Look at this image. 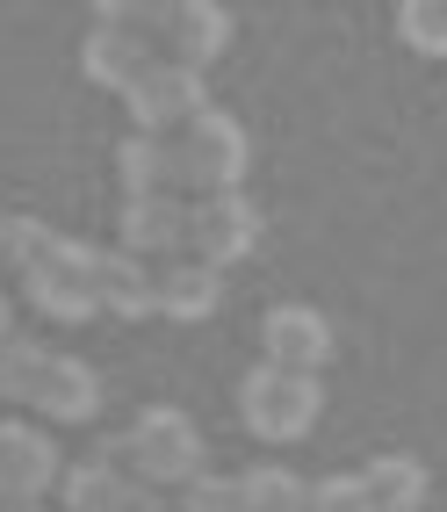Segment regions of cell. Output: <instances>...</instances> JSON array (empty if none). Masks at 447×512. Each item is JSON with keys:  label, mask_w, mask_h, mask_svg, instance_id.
I'll return each instance as SVG.
<instances>
[{"label": "cell", "mask_w": 447, "mask_h": 512, "mask_svg": "<svg viewBox=\"0 0 447 512\" xmlns=\"http://www.w3.org/2000/svg\"><path fill=\"white\" fill-rule=\"evenodd\" d=\"M94 282H101V253L80 246V238H58L51 260L22 275V303H29L44 325H87V318H101Z\"/></svg>", "instance_id": "obj_4"}, {"label": "cell", "mask_w": 447, "mask_h": 512, "mask_svg": "<svg viewBox=\"0 0 447 512\" xmlns=\"http://www.w3.org/2000/svg\"><path fill=\"white\" fill-rule=\"evenodd\" d=\"M65 476V455L51 426L37 419H0V505H51Z\"/></svg>", "instance_id": "obj_6"}, {"label": "cell", "mask_w": 447, "mask_h": 512, "mask_svg": "<svg viewBox=\"0 0 447 512\" xmlns=\"http://www.w3.org/2000/svg\"><path fill=\"white\" fill-rule=\"evenodd\" d=\"M137 512H174V505H166V498H152V491H145V498H137Z\"/></svg>", "instance_id": "obj_25"}, {"label": "cell", "mask_w": 447, "mask_h": 512, "mask_svg": "<svg viewBox=\"0 0 447 512\" xmlns=\"http://www.w3.org/2000/svg\"><path fill=\"white\" fill-rule=\"evenodd\" d=\"M202 109H210L202 73H181V65H166V58H152L145 73L123 87V116H130L137 138H174V130H188Z\"/></svg>", "instance_id": "obj_5"}, {"label": "cell", "mask_w": 447, "mask_h": 512, "mask_svg": "<svg viewBox=\"0 0 447 512\" xmlns=\"http://www.w3.org/2000/svg\"><path fill=\"white\" fill-rule=\"evenodd\" d=\"M397 37L419 58H447V0H404L397 8Z\"/></svg>", "instance_id": "obj_20"}, {"label": "cell", "mask_w": 447, "mask_h": 512, "mask_svg": "<svg viewBox=\"0 0 447 512\" xmlns=\"http://www.w3.org/2000/svg\"><path fill=\"white\" fill-rule=\"evenodd\" d=\"M260 246V210L246 195H202V202H188V253L195 260H210L217 275H231L238 260H246Z\"/></svg>", "instance_id": "obj_7"}, {"label": "cell", "mask_w": 447, "mask_h": 512, "mask_svg": "<svg viewBox=\"0 0 447 512\" xmlns=\"http://www.w3.org/2000/svg\"><path fill=\"white\" fill-rule=\"evenodd\" d=\"M58 246V231L44 217H8V238H0V260L15 267V275H29V267H44Z\"/></svg>", "instance_id": "obj_21"}, {"label": "cell", "mask_w": 447, "mask_h": 512, "mask_svg": "<svg viewBox=\"0 0 447 512\" xmlns=\"http://www.w3.org/2000/svg\"><path fill=\"white\" fill-rule=\"evenodd\" d=\"M109 462L130 476L137 491L174 498L181 484H195V476L210 469V448H202V433H195L188 412H174V404H145V412L130 419V433L109 448Z\"/></svg>", "instance_id": "obj_1"}, {"label": "cell", "mask_w": 447, "mask_h": 512, "mask_svg": "<svg viewBox=\"0 0 447 512\" xmlns=\"http://www.w3.org/2000/svg\"><path fill=\"white\" fill-rule=\"evenodd\" d=\"M318 412H325L318 375H296V368H274V361H253L246 375H238V419H246V433L267 440V448L311 440Z\"/></svg>", "instance_id": "obj_2"}, {"label": "cell", "mask_w": 447, "mask_h": 512, "mask_svg": "<svg viewBox=\"0 0 447 512\" xmlns=\"http://www.w3.org/2000/svg\"><path fill=\"white\" fill-rule=\"evenodd\" d=\"M44 368H51V347H44V339H29V332H15L8 347H0V404H8V412H29Z\"/></svg>", "instance_id": "obj_19"}, {"label": "cell", "mask_w": 447, "mask_h": 512, "mask_svg": "<svg viewBox=\"0 0 447 512\" xmlns=\"http://www.w3.org/2000/svg\"><path fill=\"white\" fill-rule=\"evenodd\" d=\"M116 253L145 260V267L181 260V253H188V202H174V195L123 202V217H116Z\"/></svg>", "instance_id": "obj_10"}, {"label": "cell", "mask_w": 447, "mask_h": 512, "mask_svg": "<svg viewBox=\"0 0 447 512\" xmlns=\"http://www.w3.org/2000/svg\"><path fill=\"white\" fill-rule=\"evenodd\" d=\"M174 512H238V476H210V469H202L195 484L174 491Z\"/></svg>", "instance_id": "obj_23"}, {"label": "cell", "mask_w": 447, "mask_h": 512, "mask_svg": "<svg viewBox=\"0 0 447 512\" xmlns=\"http://www.w3.org/2000/svg\"><path fill=\"white\" fill-rule=\"evenodd\" d=\"M116 181H123V202H145V195H174L181 202V181H174V138H130L116 145Z\"/></svg>", "instance_id": "obj_15"}, {"label": "cell", "mask_w": 447, "mask_h": 512, "mask_svg": "<svg viewBox=\"0 0 447 512\" xmlns=\"http://www.w3.org/2000/svg\"><path fill=\"white\" fill-rule=\"evenodd\" d=\"M361 484H368L375 512H426V491H433L419 455H375V462L361 469Z\"/></svg>", "instance_id": "obj_17"}, {"label": "cell", "mask_w": 447, "mask_h": 512, "mask_svg": "<svg viewBox=\"0 0 447 512\" xmlns=\"http://www.w3.org/2000/svg\"><path fill=\"white\" fill-rule=\"evenodd\" d=\"M152 58H159L152 37H137V29H123V22H94L87 44H80V73H87L94 87H116V94H123Z\"/></svg>", "instance_id": "obj_14"}, {"label": "cell", "mask_w": 447, "mask_h": 512, "mask_svg": "<svg viewBox=\"0 0 447 512\" xmlns=\"http://www.w3.org/2000/svg\"><path fill=\"white\" fill-rule=\"evenodd\" d=\"M238 512H311V484L282 462L238 469Z\"/></svg>", "instance_id": "obj_18"}, {"label": "cell", "mask_w": 447, "mask_h": 512, "mask_svg": "<svg viewBox=\"0 0 447 512\" xmlns=\"http://www.w3.org/2000/svg\"><path fill=\"white\" fill-rule=\"evenodd\" d=\"M94 303H101L109 318H123V325L152 318V311H159V303H152V267H145V260H130V253H101Z\"/></svg>", "instance_id": "obj_16"}, {"label": "cell", "mask_w": 447, "mask_h": 512, "mask_svg": "<svg viewBox=\"0 0 447 512\" xmlns=\"http://www.w3.org/2000/svg\"><path fill=\"white\" fill-rule=\"evenodd\" d=\"M311 512H375L368 484H361V469H332L311 484Z\"/></svg>", "instance_id": "obj_22"}, {"label": "cell", "mask_w": 447, "mask_h": 512, "mask_svg": "<svg viewBox=\"0 0 447 512\" xmlns=\"http://www.w3.org/2000/svg\"><path fill=\"white\" fill-rule=\"evenodd\" d=\"M0 238H8V217H0Z\"/></svg>", "instance_id": "obj_27"}, {"label": "cell", "mask_w": 447, "mask_h": 512, "mask_svg": "<svg viewBox=\"0 0 447 512\" xmlns=\"http://www.w3.org/2000/svg\"><path fill=\"white\" fill-rule=\"evenodd\" d=\"M224 44H231V15L217 8V0H174L166 22H159V37H152V51H159L166 65H181V73L217 65Z\"/></svg>", "instance_id": "obj_9"}, {"label": "cell", "mask_w": 447, "mask_h": 512, "mask_svg": "<svg viewBox=\"0 0 447 512\" xmlns=\"http://www.w3.org/2000/svg\"><path fill=\"white\" fill-rule=\"evenodd\" d=\"M29 412H37V426H51V433L58 426H94L101 419V375L87 361H73V354H51L37 397H29Z\"/></svg>", "instance_id": "obj_11"}, {"label": "cell", "mask_w": 447, "mask_h": 512, "mask_svg": "<svg viewBox=\"0 0 447 512\" xmlns=\"http://www.w3.org/2000/svg\"><path fill=\"white\" fill-rule=\"evenodd\" d=\"M8 339H15V296L0 289V347H8Z\"/></svg>", "instance_id": "obj_24"}, {"label": "cell", "mask_w": 447, "mask_h": 512, "mask_svg": "<svg viewBox=\"0 0 447 512\" xmlns=\"http://www.w3.org/2000/svg\"><path fill=\"white\" fill-rule=\"evenodd\" d=\"M0 512H51V505H0Z\"/></svg>", "instance_id": "obj_26"}, {"label": "cell", "mask_w": 447, "mask_h": 512, "mask_svg": "<svg viewBox=\"0 0 447 512\" xmlns=\"http://www.w3.org/2000/svg\"><path fill=\"white\" fill-rule=\"evenodd\" d=\"M174 181H181V202L195 195H231L246 181V130L224 109H202L188 130H174Z\"/></svg>", "instance_id": "obj_3"}, {"label": "cell", "mask_w": 447, "mask_h": 512, "mask_svg": "<svg viewBox=\"0 0 447 512\" xmlns=\"http://www.w3.org/2000/svg\"><path fill=\"white\" fill-rule=\"evenodd\" d=\"M51 498H58V512H137L145 491H137L109 455H87V462H65Z\"/></svg>", "instance_id": "obj_13"}, {"label": "cell", "mask_w": 447, "mask_h": 512, "mask_svg": "<svg viewBox=\"0 0 447 512\" xmlns=\"http://www.w3.org/2000/svg\"><path fill=\"white\" fill-rule=\"evenodd\" d=\"M152 303H159V318H181V325H202V318H217V303H224V275L210 260H166L152 267Z\"/></svg>", "instance_id": "obj_12"}, {"label": "cell", "mask_w": 447, "mask_h": 512, "mask_svg": "<svg viewBox=\"0 0 447 512\" xmlns=\"http://www.w3.org/2000/svg\"><path fill=\"white\" fill-rule=\"evenodd\" d=\"M260 361L318 375L332 361V318L318 311V303H274V311L260 318Z\"/></svg>", "instance_id": "obj_8"}]
</instances>
